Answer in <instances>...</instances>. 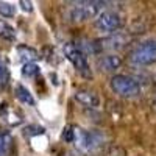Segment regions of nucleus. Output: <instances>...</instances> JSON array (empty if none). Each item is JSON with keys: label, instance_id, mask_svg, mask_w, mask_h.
<instances>
[{"label": "nucleus", "instance_id": "nucleus-5", "mask_svg": "<svg viewBox=\"0 0 156 156\" xmlns=\"http://www.w3.org/2000/svg\"><path fill=\"white\" fill-rule=\"evenodd\" d=\"M123 23H125L123 16L119 11H114V9L101 11L98 17L95 19V27L105 33H114L117 30H120L123 27Z\"/></svg>", "mask_w": 156, "mask_h": 156}, {"label": "nucleus", "instance_id": "nucleus-13", "mask_svg": "<svg viewBox=\"0 0 156 156\" xmlns=\"http://www.w3.org/2000/svg\"><path fill=\"white\" fill-rule=\"evenodd\" d=\"M0 37L6 39V41H14L16 39V30L3 19H0Z\"/></svg>", "mask_w": 156, "mask_h": 156}, {"label": "nucleus", "instance_id": "nucleus-18", "mask_svg": "<svg viewBox=\"0 0 156 156\" xmlns=\"http://www.w3.org/2000/svg\"><path fill=\"white\" fill-rule=\"evenodd\" d=\"M19 5H20V8H22L25 12H31V11H33V3L28 2V0H20Z\"/></svg>", "mask_w": 156, "mask_h": 156}, {"label": "nucleus", "instance_id": "nucleus-11", "mask_svg": "<svg viewBox=\"0 0 156 156\" xmlns=\"http://www.w3.org/2000/svg\"><path fill=\"white\" fill-rule=\"evenodd\" d=\"M14 147V139L8 131H0V156H9Z\"/></svg>", "mask_w": 156, "mask_h": 156}, {"label": "nucleus", "instance_id": "nucleus-8", "mask_svg": "<svg viewBox=\"0 0 156 156\" xmlns=\"http://www.w3.org/2000/svg\"><path fill=\"white\" fill-rule=\"evenodd\" d=\"M122 66V59L117 55H105L98 59V67L103 72H114Z\"/></svg>", "mask_w": 156, "mask_h": 156}, {"label": "nucleus", "instance_id": "nucleus-7", "mask_svg": "<svg viewBox=\"0 0 156 156\" xmlns=\"http://www.w3.org/2000/svg\"><path fill=\"white\" fill-rule=\"evenodd\" d=\"M75 100L83 105L84 108H90V109H97L100 106V97L95 90H90L86 87H80L75 90Z\"/></svg>", "mask_w": 156, "mask_h": 156}, {"label": "nucleus", "instance_id": "nucleus-16", "mask_svg": "<svg viewBox=\"0 0 156 156\" xmlns=\"http://www.w3.org/2000/svg\"><path fill=\"white\" fill-rule=\"evenodd\" d=\"M16 14V8L8 2H0V16L3 17H12Z\"/></svg>", "mask_w": 156, "mask_h": 156}, {"label": "nucleus", "instance_id": "nucleus-14", "mask_svg": "<svg viewBox=\"0 0 156 156\" xmlns=\"http://www.w3.org/2000/svg\"><path fill=\"white\" fill-rule=\"evenodd\" d=\"M8 83H9V70L3 59L0 58V90H5Z\"/></svg>", "mask_w": 156, "mask_h": 156}, {"label": "nucleus", "instance_id": "nucleus-17", "mask_svg": "<svg viewBox=\"0 0 156 156\" xmlns=\"http://www.w3.org/2000/svg\"><path fill=\"white\" fill-rule=\"evenodd\" d=\"M45 129L42 126H37V125H31V126H27L23 129V134L25 136H36V134H44Z\"/></svg>", "mask_w": 156, "mask_h": 156}, {"label": "nucleus", "instance_id": "nucleus-1", "mask_svg": "<svg viewBox=\"0 0 156 156\" xmlns=\"http://www.w3.org/2000/svg\"><path fill=\"white\" fill-rule=\"evenodd\" d=\"M61 139L69 142V144H73L76 150H80L83 153H92L100 145L98 137L94 133L86 131V129H83L78 125H67L62 129Z\"/></svg>", "mask_w": 156, "mask_h": 156}, {"label": "nucleus", "instance_id": "nucleus-9", "mask_svg": "<svg viewBox=\"0 0 156 156\" xmlns=\"http://www.w3.org/2000/svg\"><path fill=\"white\" fill-rule=\"evenodd\" d=\"M0 115L3 117V120L9 125H19L22 123V115L14 109V108H11L9 105H2V108H0Z\"/></svg>", "mask_w": 156, "mask_h": 156}, {"label": "nucleus", "instance_id": "nucleus-3", "mask_svg": "<svg viewBox=\"0 0 156 156\" xmlns=\"http://www.w3.org/2000/svg\"><path fill=\"white\" fill-rule=\"evenodd\" d=\"M62 51H64V56L72 62L75 70L80 73L84 80H90V78H92V70H90V66L86 59V55L76 47V44L66 42L62 47Z\"/></svg>", "mask_w": 156, "mask_h": 156}, {"label": "nucleus", "instance_id": "nucleus-4", "mask_svg": "<svg viewBox=\"0 0 156 156\" xmlns=\"http://www.w3.org/2000/svg\"><path fill=\"white\" fill-rule=\"evenodd\" d=\"M111 89L120 97H126V98L136 97L140 92L139 83L128 75H114L111 78Z\"/></svg>", "mask_w": 156, "mask_h": 156}, {"label": "nucleus", "instance_id": "nucleus-12", "mask_svg": "<svg viewBox=\"0 0 156 156\" xmlns=\"http://www.w3.org/2000/svg\"><path fill=\"white\" fill-rule=\"evenodd\" d=\"M14 94H16V98L23 103V105H28V106H34V97L31 95V92L25 87L23 84H17L16 89H14Z\"/></svg>", "mask_w": 156, "mask_h": 156}, {"label": "nucleus", "instance_id": "nucleus-10", "mask_svg": "<svg viewBox=\"0 0 156 156\" xmlns=\"http://www.w3.org/2000/svg\"><path fill=\"white\" fill-rule=\"evenodd\" d=\"M16 51H17L19 59H20L23 64L34 62V61L39 58V53H37V51H36L33 47H28V45H17Z\"/></svg>", "mask_w": 156, "mask_h": 156}, {"label": "nucleus", "instance_id": "nucleus-15", "mask_svg": "<svg viewBox=\"0 0 156 156\" xmlns=\"http://www.w3.org/2000/svg\"><path fill=\"white\" fill-rule=\"evenodd\" d=\"M39 72H41V69L34 62H28V64H23L22 66V75L25 78H34L39 75Z\"/></svg>", "mask_w": 156, "mask_h": 156}, {"label": "nucleus", "instance_id": "nucleus-6", "mask_svg": "<svg viewBox=\"0 0 156 156\" xmlns=\"http://www.w3.org/2000/svg\"><path fill=\"white\" fill-rule=\"evenodd\" d=\"M129 59L137 66H150L156 62V39H150V41L139 44L131 51Z\"/></svg>", "mask_w": 156, "mask_h": 156}, {"label": "nucleus", "instance_id": "nucleus-2", "mask_svg": "<svg viewBox=\"0 0 156 156\" xmlns=\"http://www.w3.org/2000/svg\"><path fill=\"white\" fill-rule=\"evenodd\" d=\"M105 8V2L97 0H86V2H75L69 8V19L72 22H86L89 19L98 17V14Z\"/></svg>", "mask_w": 156, "mask_h": 156}]
</instances>
